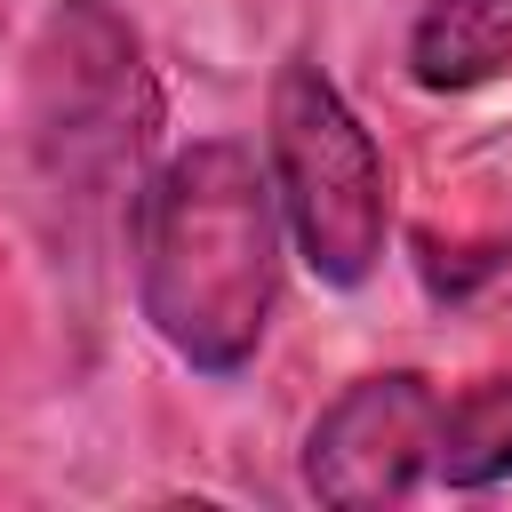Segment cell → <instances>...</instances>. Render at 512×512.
<instances>
[{"label":"cell","instance_id":"1","mask_svg":"<svg viewBox=\"0 0 512 512\" xmlns=\"http://www.w3.org/2000/svg\"><path fill=\"white\" fill-rule=\"evenodd\" d=\"M136 312L192 376H240L280 312L288 224L272 168L240 136H192L168 152L128 216Z\"/></svg>","mask_w":512,"mask_h":512},{"label":"cell","instance_id":"2","mask_svg":"<svg viewBox=\"0 0 512 512\" xmlns=\"http://www.w3.org/2000/svg\"><path fill=\"white\" fill-rule=\"evenodd\" d=\"M160 88L112 0H56L24 40V160L64 256H96L144 192Z\"/></svg>","mask_w":512,"mask_h":512},{"label":"cell","instance_id":"3","mask_svg":"<svg viewBox=\"0 0 512 512\" xmlns=\"http://www.w3.org/2000/svg\"><path fill=\"white\" fill-rule=\"evenodd\" d=\"M264 168H272L280 224H288L296 256L312 264V280L360 288L392 240V168H384L368 120L344 104V88L304 56H288L272 72Z\"/></svg>","mask_w":512,"mask_h":512},{"label":"cell","instance_id":"4","mask_svg":"<svg viewBox=\"0 0 512 512\" xmlns=\"http://www.w3.org/2000/svg\"><path fill=\"white\" fill-rule=\"evenodd\" d=\"M432 448H440L432 376H416V368L360 376L304 432V496H320L336 512L400 504V496H416L432 480Z\"/></svg>","mask_w":512,"mask_h":512},{"label":"cell","instance_id":"5","mask_svg":"<svg viewBox=\"0 0 512 512\" xmlns=\"http://www.w3.org/2000/svg\"><path fill=\"white\" fill-rule=\"evenodd\" d=\"M512 72V0H424L408 24V80L464 96Z\"/></svg>","mask_w":512,"mask_h":512},{"label":"cell","instance_id":"6","mask_svg":"<svg viewBox=\"0 0 512 512\" xmlns=\"http://www.w3.org/2000/svg\"><path fill=\"white\" fill-rule=\"evenodd\" d=\"M432 480H440V488H456V496L512 480V376H480L472 392L440 400Z\"/></svg>","mask_w":512,"mask_h":512}]
</instances>
